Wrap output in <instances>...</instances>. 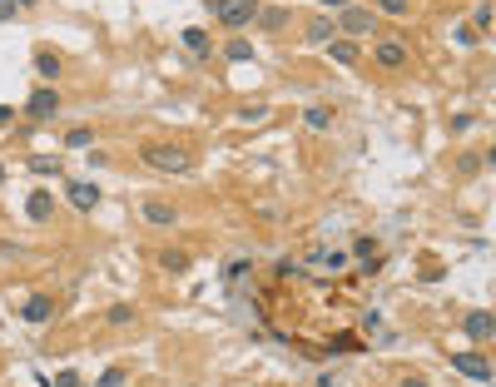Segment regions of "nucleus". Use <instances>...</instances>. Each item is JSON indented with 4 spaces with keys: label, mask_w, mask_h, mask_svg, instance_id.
Instances as JSON below:
<instances>
[{
    "label": "nucleus",
    "mask_w": 496,
    "mask_h": 387,
    "mask_svg": "<svg viewBox=\"0 0 496 387\" xmlns=\"http://www.w3.org/2000/svg\"><path fill=\"white\" fill-rule=\"evenodd\" d=\"M10 115H15V109H10V104H0V125H10Z\"/></svg>",
    "instance_id": "nucleus-32"
},
{
    "label": "nucleus",
    "mask_w": 496,
    "mask_h": 387,
    "mask_svg": "<svg viewBox=\"0 0 496 387\" xmlns=\"http://www.w3.org/2000/svg\"><path fill=\"white\" fill-rule=\"evenodd\" d=\"M402 387H427V382H422V377H407V382H402Z\"/></svg>",
    "instance_id": "nucleus-34"
},
{
    "label": "nucleus",
    "mask_w": 496,
    "mask_h": 387,
    "mask_svg": "<svg viewBox=\"0 0 496 387\" xmlns=\"http://www.w3.org/2000/svg\"><path fill=\"white\" fill-rule=\"evenodd\" d=\"M462 328H467L472 343H491V338H496V313H467Z\"/></svg>",
    "instance_id": "nucleus-7"
},
{
    "label": "nucleus",
    "mask_w": 496,
    "mask_h": 387,
    "mask_svg": "<svg viewBox=\"0 0 496 387\" xmlns=\"http://www.w3.org/2000/svg\"><path fill=\"white\" fill-rule=\"evenodd\" d=\"M144 224H154V229H174V224H179V213H174V204L144 199Z\"/></svg>",
    "instance_id": "nucleus-9"
},
{
    "label": "nucleus",
    "mask_w": 496,
    "mask_h": 387,
    "mask_svg": "<svg viewBox=\"0 0 496 387\" xmlns=\"http://www.w3.org/2000/svg\"><path fill=\"white\" fill-rule=\"evenodd\" d=\"M179 40H184V50H189V55H199V60H208V55H213V35H208V30H199V25H189Z\"/></svg>",
    "instance_id": "nucleus-11"
},
{
    "label": "nucleus",
    "mask_w": 496,
    "mask_h": 387,
    "mask_svg": "<svg viewBox=\"0 0 496 387\" xmlns=\"http://www.w3.org/2000/svg\"><path fill=\"white\" fill-rule=\"evenodd\" d=\"M486 164H496V144H491V149H486Z\"/></svg>",
    "instance_id": "nucleus-35"
},
{
    "label": "nucleus",
    "mask_w": 496,
    "mask_h": 387,
    "mask_svg": "<svg viewBox=\"0 0 496 387\" xmlns=\"http://www.w3.org/2000/svg\"><path fill=\"white\" fill-rule=\"evenodd\" d=\"M253 25H258V30H268V35H273V30H283V25H288V10H278V6H263V10H258V20H253Z\"/></svg>",
    "instance_id": "nucleus-16"
},
{
    "label": "nucleus",
    "mask_w": 496,
    "mask_h": 387,
    "mask_svg": "<svg viewBox=\"0 0 496 387\" xmlns=\"http://www.w3.org/2000/svg\"><path fill=\"white\" fill-rule=\"evenodd\" d=\"M104 318L115 323V328H125V323H134V308H129V303H115V308H109Z\"/></svg>",
    "instance_id": "nucleus-22"
},
{
    "label": "nucleus",
    "mask_w": 496,
    "mask_h": 387,
    "mask_svg": "<svg viewBox=\"0 0 496 387\" xmlns=\"http://www.w3.org/2000/svg\"><path fill=\"white\" fill-rule=\"evenodd\" d=\"M338 30H348V35H377V15L367 6H348L343 20H338Z\"/></svg>",
    "instance_id": "nucleus-5"
},
{
    "label": "nucleus",
    "mask_w": 496,
    "mask_h": 387,
    "mask_svg": "<svg viewBox=\"0 0 496 387\" xmlns=\"http://www.w3.org/2000/svg\"><path fill=\"white\" fill-rule=\"evenodd\" d=\"M239 120H243V125H263V120H268V104H243Z\"/></svg>",
    "instance_id": "nucleus-21"
},
{
    "label": "nucleus",
    "mask_w": 496,
    "mask_h": 387,
    "mask_svg": "<svg viewBox=\"0 0 496 387\" xmlns=\"http://www.w3.org/2000/svg\"><path fill=\"white\" fill-rule=\"evenodd\" d=\"M159 268H164V273H184V268H189V253H184V248H164V253H159Z\"/></svg>",
    "instance_id": "nucleus-18"
},
{
    "label": "nucleus",
    "mask_w": 496,
    "mask_h": 387,
    "mask_svg": "<svg viewBox=\"0 0 496 387\" xmlns=\"http://www.w3.org/2000/svg\"><path fill=\"white\" fill-rule=\"evenodd\" d=\"M65 194H70V204H75V209H94V204H99V184H85V179H75Z\"/></svg>",
    "instance_id": "nucleus-13"
},
{
    "label": "nucleus",
    "mask_w": 496,
    "mask_h": 387,
    "mask_svg": "<svg viewBox=\"0 0 496 387\" xmlns=\"http://www.w3.org/2000/svg\"><path fill=\"white\" fill-rule=\"evenodd\" d=\"M303 125L308 129H333V109H327V104H308L303 109Z\"/></svg>",
    "instance_id": "nucleus-17"
},
{
    "label": "nucleus",
    "mask_w": 496,
    "mask_h": 387,
    "mask_svg": "<svg viewBox=\"0 0 496 387\" xmlns=\"http://www.w3.org/2000/svg\"><path fill=\"white\" fill-rule=\"evenodd\" d=\"M476 40H481V35H476V25H457V45H462V50H472Z\"/></svg>",
    "instance_id": "nucleus-25"
},
{
    "label": "nucleus",
    "mask_w": 496,
    "mask_h": 387,
    "mask_svg": "<svg viewBox=\"0 0 496 387\" xmlns=\"http://www.w3.org/2000/svg\"><path fill=\"white\" fill-rule=\"evenodd\" d=\"M30 6H35V0H20V10H30Z\"/></svg>",
    "instance_id": "nucleus-36"
},
{
    "label": "nucleus",
    "mask_w": 496,
    "mask_h": 387,
    "mask_svg": "<svg viewBox=\"0 0 496 387\" xmlns=\"http://www.w3.org/2000/svg\"><path fill=\"white\" fill-rule=\"evenodd\" d=\"M224 55H229L234 65H243V60H253V45H248V40H229V45H224Z\"/></svg>",
    "instance_id": "nucleus-19"
},
{
    "label": "nucleus",
    "mask_w": 496,
    "mask_h": 387,
    "mask_svg": "<svg viewBox=\"0 0 496 387\" xmlns=\"http://www.w3.org/2000/svg\"><path fill=\"white\" fill-rule=\"evenodd\" d=\"M224 279H229V283H243V279H248V263H243V258H239V263H229Z\"/></svg>",
    "instance_id": "nucleus-26"
},
{
    "label": "nucleus",
    "mask_w": 496,
    "mask_h": 387,
    "mask_svg": "<svg viewBox=\"0 0 496 387\" xmlns=\"http://www.w3.org/2000/svg\"><path fill=\"white\" fill-rule=\"evenodd\" d=\"M25 213L35 218V224H45V218L55 213V194H45V189H35V194L25 199Z\"/></svg>",
    "instance_id": "nucleus-12"
},
{
    "label": "nucleus",
    "mask_w": 496,
    "mask_h": 387,
    "mask_svg": "<svg viewBox=\"0 0 496 387\" xmlns=\"http://www.w3.org/2000/svg\"><path fill=\"white\" fill-rule=\"evenodd\" d=\"M125 382H129V372H125V367H109V372L99 377V387H125Z\"/></svg>",
    "instance_id": "nucleus-23"
},
{
    "label": "nucleus",
    "mask_w": 496,
    "mask_h": 387,
    "mask_svg": "<svg viewBox=\"0 0 496 387\" xmlns=\"http://www.w3.org/2000/svg\"><path fill=\"white\" fill-rule=\"evenodd\" d=\"M372 60H377L382 70H402V65H407V40H377V45H372Z\"/></svg>",
    "instance_id": "nucleus-6"
},
{
    "label": "nucleus",
    "mask_w": 496,
    "mask_h": 387,
    "mask_svg": "<svg viewBox=\"0 0 496 387\" xmlns=\"http://www.w3.org/2000/svg\"><path fill=\"white\" fill-rule=\"evenodd\" d=\"M55 387H80V372H60V377H55Z\"/></svg>",
    "instance_id": "nucleus-30"
},
{
    "label": "nucleus",
    "mask_w": 496,
    "mask_h": 387,
    "mask_svg": "<svg viewBox=\"0 0 496 387\" xmlns=\"http://www.w3.org/2000/svg\"><path fill=\"white\" fill-rule=\"evenodd\" d=\"M20 318H25V323H50V318H55V298H50V293H30L25 308H20Z\"/></svg>",
    "instance_id": "nucleus-8"
},
{
    "label": "nucleus",
    "mask_w": 496,
    "mask_h": 387,
    "mask_svg": "<svg viewBox=\"0 0 496 387\" xmlns=\"http://www.w3.org/2000/svg\"><path fill=\"white\" fill-rule=\"evenodd\" d=\"M25 115H30V120H55V115H60V94H55V85H40V90L25 99Z\"/></svg>",
    "instance_id": "nucleus-4"
},
{
    "label": "nucleus",
    "mask_w": 496,
    "mask_h": 387,
    "mask_svg": "<svg viewBox=\"0 0 496 387\" xmlns=\"http://www.w3.org/2000/svg\"><path fill=\"white\" fill-rule=\"evenodd\" d=\"M472 25H476V30H486V25H491V6H476V15H472Z\"/></svg>",
    "instance_id": "nucleus-28"
},
{
    "label": "nucleus",
    "mask_w": 496,
    "mask_h": 387,
    "mask_svg": "<svg viewBox=\"0 0 496 387\" xmlns=\"http://www.w3.org/2000/svg\"><path fill=\"white\" fill-rule=\"evenodd\" d=\"M30 169H35V174H60V159H35Z\"/></svg>",
    "instance_id": "nucleus-27"
},
{
    "label": "nucleus",
    "mask_w": 496,
    "mask_h": 387,
    "mask_svg": "<svg viewBox=\"0 0 496 387\" xmlns=\"http://www.w3.org/2000/svg\"><path fill=\"white\" fill-rule=\"evenodd\" d=\"M60 70H65V65H60V55H50V50H40V55H35V75H40L45 85L60 80Z\"/></svg>",
    "instance_id": "nucleus-15"
},
{
    "label": "nucleus",
    "mask_w": 496,
    "mask_h": 387,
    "mask_svg": "<svg viewBox=\"0 0 496 387\" xmlns=\"http://www.w3.org/2000/svg\"><path fill=\"white\" fill-rule=\"evenodd\" d=\"M144 164L159 174H189L194 169L189 149H179V144H144Z\"/></svg>",
    "instance_id": "nucleus-2"
},
{
    "label": "nucleus",
    "mask_w": 496,
    "mask_h": 387,
    "mask_svg": "<svg viewBox=\"0 0 496 387\" xmlns=\"http://www.w3.org/2000/svg\"><path fill=\"white\" fill-rule=\"evenodd\" d=\"M377 10H382V15H397V20H402V15H407V0H377Z\"/></svg>",
    "instance_id": "nucleus-24"
},
{
    "label": "nucleus",
    "mask_w": 496,
    "mask_h": 387,
    "mask_svg": "<svg viewBox=\"0 0 496 387\" xmlns=\"http://www.w3.org/2000/svg\"><path fill=\"white\" fill-rule=\"evenodd\" d=\"M204 6H208V15L224 25V30H243V25H253L258 10H263L258 0H204Z\"/></svg>",
    "instance_id": "nucleus-1"
},
{
    "label": "nucleus",
    "mask_w": 496,
    "mask_h": 387,
    "mask_svg": "<svg viewBox=\"0 0 496 387\" xmlns=\"http://www.w3.org/2000/svg\"><path fill=\"white\" fill-rule=\"evenodd\" d=\"M327 40H338V20L333 15H318V20H308V45H327Z\"/></svg>",
    "instance_id": "nucleus-14"
},
{
    "label": "nucleus",
    "mask_w": 496,
    "mask_h": 387,
    "mask_svg": "<svg viewBox=\"0 0 496 387\" xmlns=\"http://www.w3.org/2000/svg\"><path fill=\"white\" fill-rule=\"evenodd\" d=\"M357 55H362V45L357 40H327V60H333V65H357Z\"/></svg>",
    "instance_id": "nucleus-10"
},
{
    "label": "nucleus",
    "mask_w": 496,
    "mask_h": 387,
    "mask_svg": "<svg viewBox=\"0 0 496 387\" xmlns=\"http://www.w3.org/2000/svg\"><path fill=\"white\" fill-rule=\"evenodd\" d=\"M0 184H6V164H0Z\"/></svg>",
    "instance_id": "nucleus-37"
},
{
    "label": "nucleus",
    "mask_w": 496,
    "mask_h": 387,
    "mask_svg": "<svg viewBox=\"0 0 496 387\" xmlns=\"http://www.w3.org/2000/svg\"><path fill=\"white\" fill-rule=\"evenodd\" d=\"M15 10H20V0H0V20H10Z\"/></svg>",
    "instance_id": "nucleus-31"
},
{
    "label": "nucleus",
    "mask_w": 496,
    "mask_h": 387,
    "mask_svg": "<svg viewBox=\"0 0 496 387\" xmlns=\"http://www.w3.org/2000/svg\"><path fill=\"white\" fill-rule=\"evenodd\" d=\"M90 144H94V134H90V129H85V125H80V129H70V134H65V149H90Z\"/></svg>",
    "instance_id": "nucleus-20"
},
{
    "label": "nucleus",
    "mask_w": 496,
    "mask_h": 387,
    "mask_svg": "<svg viewBox=\"0 0 496 387\" xmlns=\"http://www.w3.org/2000/svg\"><path fill=\"white\" fill-rule=\"evenodd\" d=\"M452 367H457L462 377H472V382H491V377H496L491 358H481V353H452Z\"/></svg>",
    "instance_id": "nucleus-3"
},
{
    "label": "nucleus",
    "mask_w": 496,
    "mask_h": 387,
    "mask_svg": "<svg viewBox=\"0 0 496 387\" xmlns=\"http://www.w3.org/2000/svg\"><path fill=\"white\" fill-rule=\"evenodd\" d=\"M353 253H362V258H372V253H377V244H372V239H357V244H353Z\"/></svg>",
    "instance_id": "nucleus-29"
},
{
    "label": "nucleus",
    "mask_w": 496,
    "mask_h": 387,
    "mask_svg": "<svg viewBox=\"0 0 496 387\" xmlns=\"http://www.w3.org/2000/svg\"><path fill=\"white\" fill-rule=\"evenodd\" d=\"M323 6H333V10H348V6H353V0H323Z\"/></svg>",
    "instance_id": "nucleus-33"
}]
</instances>
